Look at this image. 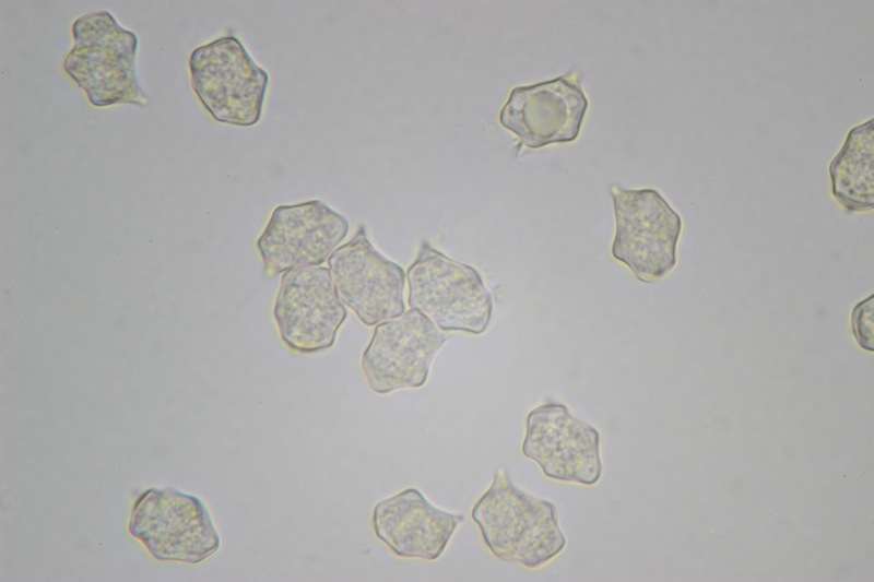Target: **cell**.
Listing matches in <instances>:
<instances>
[{"mask_svg":"<svg viewBox=\"0 0 874 582\" xmlns=\"http://www.w3.org/2000/svg\"><path fill=\"white\" fill-rule=\"evenodd\" d=\"M471 515L486 546L504 561L536 569L566 546L556 506L518 488L503 467L495 472Z\"/></svg>","mask_w":874,"mask_h":582,"instance_id":"obj_1","label":"cell"},{"mask_svg":"<svg viewBox=\"0 0 874 582\" xmlns=\"http://www.w3.org/2000/svg\"><path fill=\"white\" fill-rule=\"evenodd\" d=\"M74 46L63 68L96 107L114 104L146 106L135 67L137 35L121 27L106 10L79 16L72 24Z\"/></svg>","mask_w":874,"mask_h":582,"instance_id":"obj_2","label":"cell"},{"mask_svg":"<svg viewBox=\"0 0 874 582\" xmlns=\"http://www.w3.org/2000/svg\"><path fill=\"white\" fill-rule=\"evenodd\" d=\"M409 306L441 331L483 333L491 321L493 297L477 271L423 242L406 271Z\"/></svg>","mask_w":874,"mask_h":582,"instance_id":"obj_3","label":"cell"},{"mask_svg":"<svg viewBox=\"0 0 874 582\" xmlns=\"http://www.w3.org/2000/svg\"><path fill=\"white\" fill-rule=\"evenodd\" d=\"M191 86L220 122L251 127L261 117L268 72L233 35L197 47L189 59Z\"/></svg>","mask_w":874,"mask_h":582,"instance_id":"obj_4","label":"cell"},{"mask_svg":"<svg viewBox=\"0 0 874 582\" xmlns=\"http://www.w3.org/2000/svg\"><path fill=\"white\" fill-rule=\"evenodd\" d=\"M615 214L613 257L642 283L656 282L676 265L682 218L654 189L612 186Z\"/></svg>","mask_w":874,"mask_h":582,"instance_id":"obj_5","label":"cell"},{"mask_svg":"<svg viewBox=\"0 0 874 582\" xmlns=\"http://www.w3.org/2000/svg\"><path fill=\"white\" fill-rule=\"evenodd\" d=\"M128 528L162 561L199 563L221 545L205 504L169 487L144 490L133 503Z\"/></svg>","mask_w":874,"mask_h":582,"instance_id":"obj_6","label":"cell"},{"mask_svg":"<svg viewBox=\"0 0 874 582\" xmlns=\"http://www.w3.org/2000/svg\"><path fill=\"white\" fill-rule=\"evenodd\" d=\"M346 316L329 268L310 265L283 273L273 317L287 347L303 354L330 348Z\"/></svg>","mask_w":874,"mask_h":582,"instance_id":"obj_7","label":"cell"},{"mask_svg":"<svg viewBox=\"0 0 874 582\" xmlns=\"http://www.w3.org/2000/svg\"><path fill=\"white\" fill-rule=\"evenodd\" d=\"M449 335L416 309L376 324L361 366L369 389L387 394L404 388H420L430 364Z\"/></svg>","mask_w":874,"mask_h":582,"instance_id":"obj_8","label":"cell"},{"mask_svg":"<svg viewBox=\"0 0 874 582\" xmlns=\"http://www.w3.org/2000/svg\"><path fill=\"white\" fill-rule=\"evenodd\" d=\"M335 288L343 304L359 321L371 326L405 311V273L374 248L363 225L328 259Z\"/></svg>","mask_w":874,"mask_h":582,"instance_id":"obj_9","label":"cell"},{"mask_svg":"<svg viewBox=\"0 0 874 582\" xmlns=\"http://www.w3.org/2000/svg\"><path fill=\"white\" fill-rule=\"evenodd\" d=\"M346 217L320 200L279 205L257 240L264 271L321 265L349 233Z\"/></svg>","mask_w":874,"mask_h":582,"instance_id":"obj_10","label":"cell"},{"mask_svg":"<svg viewBox=\"0 0 874 582\" xmlns=\"http://www.w3.org/2000/svg\"><path fill=\"white\" fill-rule=\"evenodd\" d=\"M521 451L553 479L593 485L602 474L599 431L560 403L529 413Z\"/></svg>","mask_w":874,"mask_h":582,"instance_id":"obj_11","label":"cell"},{"mask_svg":"<svg viewBox=\"0 0 874 582\" xmlns=\"http://www.w3.org/2000/svg\"><path fill=\"white\" fill-rule=\"evenodd\" d=\"M588 99L575 74L512 88L499 114L500 124L531 149L574 141Z\"/></svg>","mask_w":874,"mask_h":582,"instance_id":"obj_12","label":"cell"},{"mask_svg":"<svg viewBox=\"0 0 874 582\" xmlns=\"http://www.w3.org/2000/svg\"><path fill=\"white\" fill-rule=\"evenodd\" d=\"M463 520L462 514L433 506L418 489L406 488L375 504L371 524L377 538L397 556L435 560Z\"/></svg>","mask_w":874,"mask_h":582,"instance_id":"obj_13","label":"cell"},{"mask_svg":"<svg viewBox=\"0 0 874 582\" xmlns=\"http://www.w3.org/2000/svg\"><path fill=\"white\" fill-rule=\"evenodd\" d=\"M831 193L849 212L874 207L873 118L854 126L828 166Z\"/></svg>","mask_w":874,"mask_h":582,"instance_id":"obj_14","label":"cell"},{"mask_svg":"<svg viewBox=\"0 0 874 582\" xmlns=\"http://www.w3.org/2000/svg\"><path fill=\"white\" fill-rule=\"evenodd\" d=\"M874 295L860 300L851 311V330L858 345L873 352Z\"/></svg>","mask_w":874,"mask_h":582,"instance_id":"obj_15","label":"cell"}]
</instances>
